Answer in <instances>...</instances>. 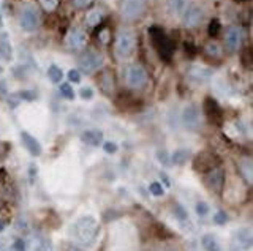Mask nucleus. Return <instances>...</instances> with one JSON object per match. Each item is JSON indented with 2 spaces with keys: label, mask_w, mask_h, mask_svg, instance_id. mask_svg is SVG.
<instances>
[{
  "label": "nucleus",
  "mask_w": 253,
  "mask_h": 251,
  "mask_svg": "<svg viewBox=\"0 0 253 251\" xmlns=\"http://www.w3.org/2000/svg\"><path fill=\"white\" fill-rule=\"evenodd\" d=\"M98 221L94 216H81L73 226V239L81 247H92L98 235Z\"/></svg>",
  "instance_id": "nucleus-1"
},
{
  "label": "nucleus",
  "mask_w": 253,
  "mask_h": 251,
  "mask_svg": "<svg viewBox=\"0 0 253 251\" xmlns=\"http://www.w3.org/2000/svg\"><path fill=\"white\" fill-rule=\"evenodd\" d=\"M136 49V35L133 30H120L114 41V53L120 60H127L132 57Z\"/></svg>",
  "instance_id": "nucleus-2"
},
{
  "label": "nucleus",
  "mask_w": 253,
  "mask_h": 251,
  "mask_svg": "<svg viewBox=\"0 0 253 251\" xmlns=\"http://www.w3.org/2000/svg\"><path fill=\"white\" fill-rule=\"evenodd\" d=\"M18 22L24 32H35L40 25V11L34 3H22L18 13Z\"/></svg>",
  "instance_id": "nucleus-3"
},
{
  "label": "nucleus",
  "mask_w": 253,
  "mask_h": 251,
  "mask_svg": "<svg viewBox=\"0 0 253 251\" xmlns=\"http://www.w3.org/2000/svg\"><path fill=\"white\" fill-rule=\"evenodd\" d=\"M151 38L155 49H157L158 55L163 60H170L173 55V44L170 41V38L165 35V32L160 27H152L151 29Z\"/></svg>",
  "instance_id": "nucleus-4"
},
{
  "label": "nucleus",
  "mask_w": 253,
  "mask_h": 251,
  "mask_svg": "<svg viewBox=\"0 0 253 251\" xmlns=\"http://www.w3.org/2000/svg\"><path fill=\"white\" fill-rule=\"evenodd\" d=\"M147 72L146 68L139 65V63H133L125 70V81H127V86L130 89H135V90H139V89H144L146 84H147Z\"/></svg>",
  "instance_id": "nucleus-5"
},
{
  "label": "nucleus",
  "mask_w": 253,
  "mask_h": 251,
  "mask_svg": "<svg viewBox=\"0 0 253 251\" xmlns=\"http://www.w3.org/2000/svg\"><path fill=\"white\" fill-rule=\"evenodd\" d=\"M103 65H105V55L95 49L86 51L79 57V68L84 73H94L97 70H100Z\"/></svg>",
  "instance_id": "nucleus-6"
},
{
  "label": "nucleus",
  "mask_w": 253,
  "mask_h": 251,
  "mask_svg": "<svg viewBox=\"0 0 253 251\" xmlns=\"http://www.w3.org/2000/svg\"><path fill=\"white\" fill-rule=\"evenodd\" d=\"M180 122L182 125L190 131H196L203 125V117H201V111L196 105H187L182 112H180Z\"/></svg>",
  "instance_id": "nucleus-7"
},
{
  "label": "nucleus",
  "mask_w": 253,
  "mask_h": 251,
  "mask_svg": "<svg viewBox=\"0 0 253 251\" xmlns=\"http://www.w3.org/2000/svg\"><path fill=\"white\" fill-rule=\"evenodd\" d=\"M146 11V0H122L120 15L125 21H135Z\"/></svg>",
  "instance_id": "nucleus-8"
},
{
  "label": "nucleus",
  "mask_w": 253,
  "mask_h": 251,
  "mask_svg": "<svg viewBox=\"0 0 253 251\" xmlns=\"http://www.w3.org/2000/svg\"><path fill=\"white\" fill-rule=\"evenodd\" d=\"M182 18H184L182 22L187 29H196L198 25L203 24L206 13L199 5H189V8L184 11Z\"/></svg>",
  "instance_id": "nucleus-9"
},
{
  "label": "nucleus",
  "mask_w": 253,
  "mask_h": 251,
  "mask_svg": "<svg viewBox=\"0 0 253 251\" xmlns=\"http://www.w3.org/2000/svg\"><path fill=\"white\" fill-rule=\"evenodd\" d=\"M206 185H207V188H209L212 193H222L223 190V185H225V171L222 169V167H212L211 171H207L206 172Z\"/></svg>",
  "instance_id": "nucleus-10"
},
{
  "label": "nucleus",
  "mask_w": 253,
  "mask_h": 251,
  "mask_svg": "<svg viewBox=\"0 0 253 251\" xmlns=\"http://www.w3.org/2000/svg\"><path fill=\"white\" fill-rule=\"evenodd\" d=\"M89 36L86 34V30L81 27H73L70 29L68 35H67V44L70 49L73 51H82L84 48L87 46Z\"/></svg>",
  "instance_id": "nucleus-11"
},
{
  "label": "nucleus",
  "mask_w": 253,
  "mask_h": 251,
  "mask_svg": "<svg viewBox=\"0 0 253 251\" xmlns=\"http://www.w3.org/2000/svg\"><path fill=\"white\" fill-rule=\"evenodd\" d=\"M218 163V158L214 155V153L211 152H201L198 153L196 157H195L193 160V166L195 169L199 171V172H207L211 171L212 167H215Z\"/></svg>",
  "instance_id": "nucleus-12"
},
{
  "label": "nucleus",
  "mask_w": 253,
  "mask_h": 251,
  "mask_svg": "<svg viewBox=\"0 0 253 251\" xmlns=\"http://www.w3.org/2000/svg\"><path fill=\"white\" fill-rule=\"evenodd\" d=\"M242 36H244L242 29L230 27L225 34V46H226V49H228L230 53H234V51H237L239 48H241Z\"/></svg>",
  "instance_id": "nucleus-13"
},
{
  "label": "nucleus",
  "mask_w": 253,
  "mask_h": 251,
  "mask_svg": "<svg viewBox=\"0 0 253 251\" xmlns=\"http://www.w3.org/2000/svg\"><path fill=\"white\" fill-rule=\"evenodd\" d=\"M212 76L214 72L204 65H192L189 70V78L195 82H207L212 79Z\"/></svg>",
  "instance_id": "nucleus-14"
},
{
  "label": "nucleus",
  "mask_w": 253,
  "mask_h": 251,
  "mask_svg": "<svg viewBox=\"0 0 253 251\" xmlns=\"http://www.w3.org/2000/svg\"><path fill=\"white\" fill-rule=\"evenodd\" d=\"M204 114L209 119L211 124H220L222 120V109H220L218 103L214 98H207L204 103Z\"/></svg>",
  "instance_id": "nucleus-15"
},
{
  "label": "nucleus",
  "mask_w": 253,
  "mask_h": 251,
  "mask_svg": "<svg viewBox=\"0 0 253 251\" xmlns=\"http://www.w3.org/2000/svg\"><path fill=\"white\" fill-rule=\"evenodd\" d=\"M21 139H22V144L25 145V149L30 152L32 157H40L43 153V149H41V144L38 143V141L32 136L30 133L27 131H21Z\"/></svg>",
  "instance_id": "nucleus-16"
},
{
  "label": "nucleus",
  "mask_w": 253,
  "mask_h": 251,
  "mask_svg": "<svg viewBox=\"0 0 253 251\" xmlns=\"http://www.w3.org/2000/svg\"><path fill=\"white\" fill-rule=\"evenodd\" d=\"M13 59V46L8 32H0V60L10 62Z\"/></svg>",
  "instance_id": "nucleus-17"
},
{
  "label": "nucleus",
  "mask_w": 253,
  "mask_h": 251,
  "mask_svg": "<svg viewBox=\"0 0 253 251\" xmlns=\"http://www.w3.org/2000/svg\"><path fill=\"white\" fill-rule=\"evenodd\" d=\"M81 141L90 147H98L103 143V131L100 130H86L81 134Z\"/></svg>",
  "instance_id": "nucleus-18"
},
{
  "label": "nucleus",
  "mask_w": 253,
  "mask_h": 251,
  "mask_svg": "<svg viewBox=\"0 0 253 251\" xmlns=\"http://www.w3.org/2000/svg\"><path fill=\"white\" fill-rule=\"evenodd\" d=\"M190 0H170V10L174 16H182L184 11L189 8Z\"/></svg>",
  "instance_id": "nucleus-19"
},
{
  "label": "nucleus",
  "mask_w": 253,
  "mask_h": 251,
  "mask_svg": "<svg viewBox=\"0 0 253 251\" xmlns=\"http://www.w3.org/2000/svg\"><path fill=\"white\" fill-rule=\"evenodd\" d=\"M201 243H203V248L206 251H220V245L217 239L214 237L212 234H206L203 235V239H201Z\"/></svg>",
  "instance_id": "nucleus-20"
},
{
  "label": "nucleus",
  "mask_w": 253,
  "mask_h": 251,
  "mask_svg": "<svg viewBox=\"0 0 253 251\" xmlns=\"http://www.w3.org/2000/svg\"><path fill=\"white\" fill-rule=\"evenodd\" d=\"M101 21H103V15L98 10H90L86 15V22L89 27H95V25H98Z\"/></svg>",
  "instance_id": "nucleus-21"
},
{
  "label": "nucleus",
  "mask_w": 253,
  "mask_h": 251,
  "mask_svg": "<svg viewBox=\"0 0 253 251\" xmlns=\"http://www.w3.org/2000/svg\"><path fill=\"white\" fill-rule=\"evenodd\" d=\"M48 78L53 84H60L63 79V72L57 65H51L48 70Z\"/></svg>",
  "instance_id": "nucleus-22"
},
{
  "label": "nucleus",
  "mask_w": 253,
  "mask_h": 251,
  "mask_svg": "<svg viewBox=\"0 0 253 251\" xmlns=\"http://www.w3.org/2000/svg\"><path fill=\"white\" fill-rule=\"evenodd\" d=\"M206 54L214 57V59H218V57H222V46L217 43V41H211L206 44Z\"/></svg>",
  "instance_id": "nucleus-23"
},
{
  "label": "nucleus",
  "mask_w": 253,
  "mask_h": 251,
  "mask_svg": "<svg viewBox=\"0 0 253 251\" xmlns=\"http://www.w3.org/2000/svg\"><path fill=\"white\" fill-rule=\"evenodd\" d=\"M189 158H190V153L182 149V150H177L176 153H174L171 160H173L174 164H184Z\"/></svg>",
  "instance_id": "nucleus-24"
},
{
  "label": "nucleus",
  "mask_w": 253,
  "mask_h": 251,
  "mask_svg": "<svg viewBox=\"0 0 253 251\" xmlns=\"http://www.w3.org/2000/svg\"><path fill=\"white\" fill-rule=\"evenodd\" d=\"M60 95L67 100H75V90L67 82H60Z\"/></svg>",
  "instance_id": "nucleus-25"
},
{
  "label": "nucleus",
  "mask_w": 253,
  "mask_h": 251,
  "mask_svg": "<svg viewBox=\"0 0 253 251\" xmlns=\"http://www.w3.org/2000/svg\"><path fill=\"white\" fill-rule=\"evenodd\" d=\"M220 27H222V25H220L218 19H212V21L209 22V29H207V32H209V35L212 38H215L218 35V32H220Z\"/></svg>",
  "instance_id": "nucleus-26"
},
{
  "label": "nucleus",
  "mask_w": 253,
  "mask_h": 251,
  "mask_svg": "<svg viewBox=\"0 0 253 251\" xmlns=\"http://www.w3.org/2000/svg\"><path fill=\"white\" fill-rule=\"evenodd\" d=\"M94 95H95V92H94L92 87H82L79 90V96H81L84 101H90V100L94 98Z\"/></svg>",
  "instance_id": "nucleus-27"
},
{
  "label": "nucleus",
  "mask_w": 253,
  "mask_h": 251,
  "mask_svg": "<svg viewBox=\"0 0 253 251\" xmlns=\"http://www.w3.org/2000/svg\"><path fill=\"white\" fill-rule=\"evenodd\" d=\"M149 191H151V195H154V196H163V193H165L163 186H161L158 182H152L149 185Z\"/></svg>",
  "instance_id": "nucleus-28"
},
{
  "label": "nucleus",
  "mask_w": 253,
  "mask_h": 251,
  "mask_svg": "<svg viewBox=\"0 0 253 251\" xmlns=\"http://www.w3.org/2000/svg\"><path fill=\"white\" fill-rule=\"evenodd\" d=\"M239 243H241L242 247H250L252 245V237L247 231H241L239 233Z\"/></svg>",
  "instance_id": "nucleus-29"
},
{
  "label": "nucleus",
  "mask_w": 253,
  "mask_h": 251,
  "mask_svg": "<svg viewBox=\"0 0 253 251\" xmlns=\"http://www.w3.org/2000/svg\"><path fill=\"white\" fill-rule=\"evenodd\" d=\"M40 3L43 5V8H46L48 11H54L57 6H59V0H40Z\"/></svg>",
  "instance_id": "nucleus-30"
},
{
  "label": "nucleus",
  "mask_w": 253,
  "mask_h": 251,
  "mask_svg": "<svg viewBox=\"0 0 253 251\" xmlns=\"http://www.w3.org/2000/svg\"><path fill=\"white\" fill-rule=\"evenodd\" d=\"M35 251H53V245H51V242L46 240V239H43L37 243V248Z\"/></svg>",
  "instance_id": "nucleus-31"
},
{
  "label": "nucleus",
  "mask_w": 253,
  "mask_h": 251,
  "mask_svg": "<svg viewBox=\"0 0 253 251\" xmlns=\"http://www.w3.org/2000/svg\"><path fill=\"white\" fill-rule=\"evenodd\" d=\"M214 221H215L217 224H225L226 221H228V215H226V212L218 210L217 214L214 215Z\"/></svg>",
  "instance_id": "nucleus-32"
},
{
  "label": "nucleus",
  "mask_w": 253,
  "mask_h": 251,
  "mask_svg": "<svg viewBox=\"0 0 253 251\" xmlns=\"http://www.w3.org/2000/svg\"><path fill=\"white\" fill-rule=\"evenodd\" d=\"M196 214L199 215V216H206L207 214H209V205H207L206 202H198L196 204Z\"/></svg>",
  "instance_id": "nucleus-33"
},
{
  "label": "nucleus",
  "mask_w": 253,
  "mask_h": 251,
  "mask_svg": "<svg viewBox=\"0 0 253 251\" xmlns=\"http://www.w3.org/2000/svg\"><path fill=\"white\" fill-rule=\"evenodd\" d=\"M68 79H70L71 82H75V84H79V82H81V73L78 72L76 68L70 70V72H68Z\"/></svg>",
  "instance_id": "nucleus-34"
},
{
  "label": "nucleus",
  "mask_w": 253,
  "mask_h": 251,
  "mask_svg": "<svg viewBox=\"0 0 253 251\" xmlns=\"http://www.w3.org/2000/svg\"><path fill=\"white\" fill-rule=\"evenodd\" d=\"M103 145V150H105L106 153H116L117 152V144H114V143H109V141H106V143H101Z\"/></svg>",
  "instance_id": "nucleus-35"
},
{
  "label": "nucleus",
  "mask_w": 253,
  "mask_h": 251,
  "mask_svg": "<svg viewBox=\"0 0 253 251\" xmlns=\"http://www.w3.org/2000/svg\"><path fill=\"white\" fill-rule=\"evenodd\" d=\"M157 157H158V160H160V163L161 164H170V155H168V153L165 152V150H158L157 152Z\"/></svg>",
  "instance_id": "nucleus-36"
},
{
  "label": "nucleus",
  "mask_w": 253,
  "mask_h": 251,
  "mask_svg": "<svg viewBox=\"0 0 253 251\" xmlns=\"http://www.w3.org/2000/svg\"><path fill=\"white\" fill-rule=\"evenodd\" d=\"M174 212H176V216L180 218V220H187V212L180 204H177L176 207H174Z\"/></svg>",
  "instance_id": "nucleus-37"
},
{
  "label": "nucleus",
  "mask_w": 253,
  "mask_h": 251,
  "mask_svg": "<svg viewBox=\"0 0 253 251\" xmlns=\"http://www.w3.org/2000/svg\"><path fill=\"white\" fill-rule=\"evenodd\" d=\"M13 248H15V251H25V243H24V240H21V239L15 240V243H13Z\"/></svg>",
  "instance_id": "nucleus-38"
},
{
  "label": "nucleus",
  "mask_w": 253,
  "mask_h": 251,
  "mask_svg": "<svg viewBox=\"0 0 253 251\" xmlns=\"http://www.w3.org/2000/svg\"><path fill=\"white\" fill-rule=\"evenodd\" d=\"M78 8H86L90 3H94V0H73Z\"/></svg>",
  "instance_id": "nucleus-39"
},
{
  "label": "nucleus",
  "mask_w": 253,
  "mask_h": 251,
  "mask_svg": "<svg viewBox=\"0 0 253 251\" xmlns=\"http://www.w3.org/2000/svg\"><path fill=\"white\" fill-rule=\"evenodd\" d=\"M161 180H163V183L166 185V188H170V186H171V182H170V179H168V176H166V174H161Z\"/></svg>",
  "instance_id": "nucleus-40"
},
{
  "label": "nucleus",
  "mask_w": 253,
  "mask_h": 251,
  "mask_svg": "<svg viewBox=\"0 0 253 251\" xmlns=\"http://www.w3.org/2000/svg\"><path fill=\"white\" fill-rule=\"evenodd\" d=\"M5 228H6V223H5L3 220H0V234L3 233V231H5Z\"/></svg>",
  "instance_id": "nucleus-41"
},
{
  "label": "nucleus",
  "mask_w": 253,
  "mask_h": 251,
  "mask_svg": "<svg viewBox=\"0 0 253 251\" xmlns=\"http://www.w3.org/2000/svg\"><path fill=\"white\" fill-rule=\"evenodd\" d=\"M68 251H81V250H78L76 247H70V248H68Z\"/></svg>",
  "instance_id": "nucleus-42"
},
{
  "label": "nucleus",
  "mask_w": 253,
  "mask_h": 251,
  "mask_svg": "<svg viewBox=\"0 0 253 251\" xmlns=\"http://www.w3.org/2000/svg\"><path fill=\"white\" fill-rule=\"evenodd\" d=\"M0 25H2V10H0Z\"/></svg>",
  "instance_id": "nucleus-43"
}]
</instances>
